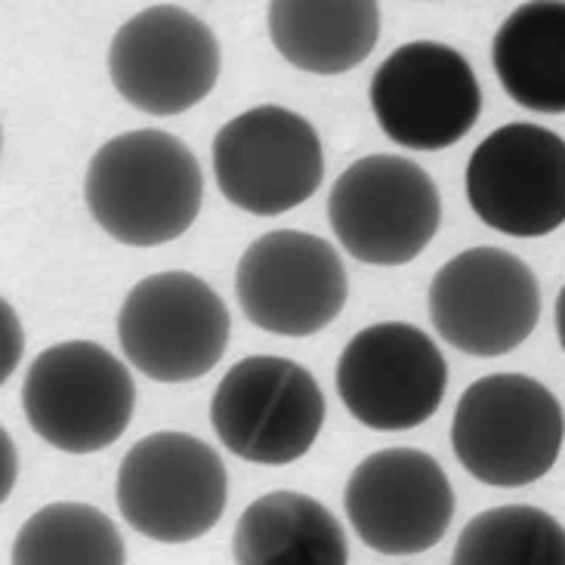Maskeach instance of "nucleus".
Instances as JSON below:
<instances>
[{"label": "nucleus", "instance_id": "2", "mask_svg": "<svg viewBox=\"0 0 565 565\" xmlns=\"http://www.w3.org/2000/svg\"><path fill=\"white\" fill-rule=\"evenodd\" d=\"M563 436L556 396L525 374H489L470 383L451 420L460 467L494 489H520L551 473Z\"/></svg>", "mask_w": 565, "mask_h": 565}, {"label": "nucleus", "instance_id": "3", "mask_svg": "<svg viewBox=\"0 0 565 565\" xmlns=\"http://www.w3.org/2000/svg\"><path fill=\"white\" fill-rule=\"evenodd\" d=\"M134 405L137 390L127 365L93 340L44 350L22 383L25 420L65 455H93L118 443Z\"/></svg>", "mask_w": 565, "mask_h": 565}, {"label": "nucleus", "instance_id": "12", "mask_svg": "<svg viewBox=\"0 0 565 565\" xmlns=\"http://www.w3.org/2000/svg\"><path fill=\"white\" fill-rule=\"evenodd\" d=\"M371 108L396 146L439 152L473 130L482 90L455 46L414 41L393 50L371 77Z\"/></svg>", "mask_w": 565, "mask_h": 565}, {"label": "nucleus", "instance_id": "13", "mask_svg": "<svg viewBox=\"0 0 565 565\" xmlns=\"http://www.w3.org/2000/svg\"><path fill=\"white\" fill-rule=\"evenodd\" d=\"M467 201L494 232L541 238L565 223V139L537 124H504L467 164Z\"/></svg>", "mask_w": 565, "mask_h": 565}, {"label": "nucleus", "instance_id": "15", "mask_svg": "<svg viewBox=\"0 0 565 565\" xmlns=\"http://www.w3.org/2000/svg\"><path fill=\"white\" fill-rule=\"evenodd\" d=\"M343 507L371 551L414 556L445 537L455 516V491L433 455L383 448L352 470Z\"/></svg>", "mask_w": 565, "mask_h": 565}, {"label": "nucleus", "instance_id": "20", "mask_svg": "<svg viewBox=\"0 0 565 565\" xmlns=\"http://www.w3.org/2000/svg\"><path fill=\"white\" fill-rule=\"evenodd\" d=\"M451 565H565V529L537 507H494L467 522Z\"/></svg>", "mask_w": 565, "mask_h": 565}, {"label": "nucleus", "instance_id": "8", "mask_svg": "<svg viewBox=\"0 0 565 565\" xmlns=\"http://www.w3.org/2000/svg\"><path fill=\"white\" fill-rule=\"evenodd\" d=\"M429 319L445 343L479 359L522 347L541 319L535 273L501 247H470L429 281Z\"/></svg>", "mask_w": 565, "mask_h": 565}, {"label": "nucleus", "instance_id": "9", "mask_svg": "<svg viewBox=\"0 0 565 565\" xmlns=\"http://www.w3.org/2000/svg\"><path fill=\"white\" fill-rule=\"evenodd\" d=\"M214 177L226 201L247 214H285L312 199L324 180L321 139L290 108H247L216 134Z\"/></svg>", "mask_w": 565, "mask_h": 565}, {"label": "nucleus", "instance_id": "5", "mask_svg": "<svg viewBox=\"0 0 565 565\" xmlns=\"http://www.w3.org/2000/svg\"><path fill=\"white\" fill-rule=\"evenodd\" d=\"M328 220L337 242L359 263L405 266L433 242L443 199L420 164L398 154H367L331 185Z\"/></svg>", "mask_w": 565, "mask_h": 565}, {"label": "nucleus", "instance_id": "21", "mask_svg": "<svg viewBox=\"0 0 565 565\" xmlns=\"http://www.w3.org/2000/svg\"><path fill=\"white\" fill-rule=\"evenodd\" d=\"M556 334H559V347L565 350V285L556 297Z\"/></svg>", "mask_w": 565, "mask_h": 565}, {"label": "nucleus", "instance_id": "18", "mask_svg": "<svg viewBox=\"0 0 565 565\" xmlns=\"http://www.w3.org/2000/svg\"><path fill=\"white\" fill-rule=\"evenodd\" d=\"M491 62L507 96L541 115H565V3L537 0L507 15Z\"/></svg>", "mask_w": 565, "mask_h": 565}, {"label": "nucleus", "instance_id": "11", "mask_svg": "<svg viewBox=\"0 0 565 565\" xmlns=\"http://www.w3.org/2000/svg\"><path fill=\"white\" fill-rule=\"evenodd\" d=\"M448 365L420 328L381 321L352 337L337 362V393L367 429L402 433L439 412Z\"/></svg>", "mask_w": 565, "mask_h": 565}, {"label": "nucleus", "instance_id": "7", "mask_svg": "<svg viewBox=\"0 0 565 565\" xmlns=\"http://www.w3.org/2000/svg\"><path fill=\"white\" fill-rule=\"evenodd\" d=\"M124 355L158 383L204 377L230 343V309L192 273H158L124 297L118 316Z\"/></svg>", "mask_w": 565, "mask_h": 565}, {"label": "nucleus", "instance_id": "6", "mask_svg": "<svg viewBox=\"0 0 565 565\" xmlns=\"http://www.w3.org/2000/svg\"><path fill=\"white\" fill-rule=\"evenodd\" d=\"M211 424L232 455L285 467L319 439L324 396L303 365L281 355H250L232 365L216 386Z\"/></svg>", "mask_w": 565, "mask_h": 565}, {"label": "nucleus", "instance_id": "10", "mask_svg": "<svg viewBox=\"0 0 565 565\" xmlns=\"http://www.w3.org/2000/svg\"><path fill=\"white\" fill-rule=\"evenodd\" d=\"M115 90L146 115L199 106L220 77V44L207 22L177 3H154L124 22L108 46Z\"/></svg>", "mask_w": 565, "mask_h": 565}, {"label": "nucleus", "instance_id": "19", "mask_svg": "<svg viewBox=\"0 0 565 565\" xmlns=\"http://www.w3.org/2000/svg\"><path fill=\"white\" fill-rule=\"evenodd\" d=\"M10 565H127V551L121 532L103 510L60 501L25 520Z\"/></svg>", "mask_w": 565, "mask_h": 565}, {"label": "nucleus", "instance_id": "4", "mask_svg": "<svg viewBox=\"0 0 565 565\" xmlns=\"http://www.w3.org/2000/svg\"><path fill=\"white\" fill-rule=\"evenodd\" d=\"M118 510L130 529L158 544H185L214 529L230 498L226 463L189 433L139 439L118 470Z\"/></svg>", "mask_w": 565, "mask_h": 565}, {"label": "nucleus", "instance_id": "16", "mask_svg": "<svg viewBox=\"0 0 565 565\" xmlns=\"http://www.w3.org/2000/svg\"><path fill=\"white\" fill-rule=\"evenodd\" d=\"M269 34L290 65L343 75L371 56L381 38V7L374 0H276Z\"/></svg>", "mask_w": 565, "mask_h": 565}, {"label": "nucleus", "instance_id": "17", "mask_svg": "<svg viewBox=\"0 0 565 565\" xmlns=\"http://www.w3.org/2000/svg\"><path fill=\"white\" fill-rule=\"evenodd\" d=\"M235 565H347L350 544L334 513L300 491H269L242 513Z\"/></svg>", "mask_w": 565, "mask_h": 565}, {"label": "nucleus", "instance_id": "14", "mask_svg": "<svg viewBox=\"0 0 565 565\" xmlns=\"http://www.w3.org/2000/svg\"><path fill=\"white\" fill-rule=\"evenodd\" d=\"M235 294L260 331L309 337L340 316L350 281L343 260L324 238L278 230L247 247L235 273Z\"/></svg>", "mask_w": 565, "mask_h": 565}, {"label": "nucleus", "instance_id": "1", "mask_svg": "<svg viewBox=\"0 0 565 565\" xmlns=\"http://www.w3.org/2000/svg\"><path fill=\"white\" fill-rule=\"evenodd\" d=\"M204 177L183 139L164 130H130L93 154L84 199L115 242L158 247L180 238L201 211Z\"/></svg>", "mask_w": 565, "mask_h": 565}]
</instances>
